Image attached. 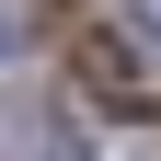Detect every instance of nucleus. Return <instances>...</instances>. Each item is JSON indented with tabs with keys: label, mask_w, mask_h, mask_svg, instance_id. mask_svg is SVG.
Here are the masks:
<instances>
[{
	"label": "nucleus",
	"mask_w": 161,
	"mask_h": 161,
	"mask_svg": "<svg viewBox=\"0 0 161 161\" xmlns=\"http://www.w3.org/2000/svg\"><path fill=\"white\" fill-rule=\"evenodd\" d=\"M0 161H92L58 104H0Z\"/></svg>",
	"instance_id": "f257e3e1"
},
{
	"label": "nucleus",
	"mask_w": 161,
	"mask_h": 161,
	"mask_svg": "<svg viewBox=\"0 0 161 161\" xmlns=\"http://www.w3.org/2000/svg\"><path fill=\"white\" fill-rule=\"evenodd\" d=\"M127 35H138L150 58H161V0H127Z\"/></svg>",
	"instance_id": "f03ea898"
},
{
	"label": "nucleus",
	"mask_w": 161,
	"mask_h": 161,
	"mask_svg": "<svg viewBox=\"0 0 161 161\" xmlns=\"http://www.w3.org/2000/svg\"><path fill=\"white\" fill-rule=\"evenodd\" d=\"M23 35H35V12H23V0H0V58L23 46Z\"/></svg>",
	"instance_id": "7ed1b4c3"
}]
</instances>
